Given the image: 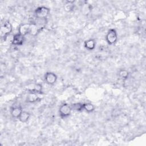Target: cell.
Returning a JSON list of instances; mask_svg holds the SVG:
<instances>
[{
  "mask_svg": "<svg viewBox=\"0 0 146 146\" xmlns=\"http://www.w3.org/2000/svg\"><path fill=\"white\" fill-rule=\"evenodd\" d=\"M42 85L39 83H37L34 86L32 90H30V91H29V92H36L38 94H40L42 92Z\"/></svg>",
  "mask_w": 146,
  "mask_h": 146,
  "instance_id": "2e32d148",
  "label": "cell"
},
{
  "mask_svg": "<svg viewBox=\"0 0 146 146\" xmlns=\"http://www.w3.org/2000/svg\"><path fill=\"white\" fill-rule=\"evenodd\" d=\"M33 23L36 25L39 31H40L43 28L45 27L47 23V20L46 18H36V19Z\"/></svg>",
  "mask_w": 146,
  "mask_h": 146,
  "instance_id": "9c48e42d",
  "label": "cell"
},
{
  "mask_svg": "<svg viewBox=\"0 0 146 146\" xmlns=\"http://www.w3.org/2000/svg\"><path fill=\"white\" fill-rule=\"evenodd\" d=\"M50 13V9L44 6L38 7L35 10V15L36 18H46Z\"/></svg>",
  "mask_w": 146,
  "mask_h": 146,
  "instance_id": "7a4b0ae2",
  "label": "cell"
},
{
  "mask_svg": "<svg viewBox=\"0 0 146 146\" xmlns=\"http://www.w3.org/2000/svg\"><path fill=\"white\" fill-rule=\"evenodd\" d=\"M72 110L76 111H81L83 110V104L81 103H76L71 104Z\"/></svg>",
  "mask_w": 146,
  "mask_h": 146,
  "instance_id": "5bb4252c",
  "label": "cell"
},
{
  "mask_svg": "<svg viewBox=\"0 0 146 146\" xmlns=\"http://www.w3.org/2000/svg\"><path fill=\"white\" fill-rule=\"evenodd\" d=\"M25 41V36L18 33L14 35L12 39V44L15 46H21L23 44Z\"/></svg>",
  "mask_w": 146,
  "mask_h": 146,
  "instance_id": "8992f818",
  "label": "cell"
},
{
  "mask_svg": "<svg viewBox=\"0 0 146 146\" xmlns=\"http://www.w3.org/2000/svg\"><path fill=\"white\" fill-rule=\"evenodd\" d=\"M119 76L121 78H122L123 79H127L128 78V77L129 72L126 70L122 69V70H120L119 71Z\"/></svg>",
  "mask_w": 146,
  "mask_h": 146,
  "instance_id": "e0dca14e",
  "label": "cell"
},
{
  "mask_svg": "<svg viewBox=\"0 0 146 146\" xmlns=\"http://www.w3.org/2000/svg\"><path fill=\"white\" fill-rule=\"evenodd\" d=\"M39 30L36 25L34 23H30V32L29 34L33 36H36L39 33Z\"/></svg>",
  "mask_w": 146,
  "mask_h": 146,
  "instance_id": "4fadbf2b",
  "label": "cell"
},
{
  "mask_svg": "<svg viewBox=\"0 0 146 146\" xmlns=\"http://www.w3.org/2000/svg\"><path fill=\"white\" fill-rule=\"evenodd\" d=\"M40 100L39 94L34 92H29L26 97V102L29 103H34Z\"/></svg>",
  "mask_w": 146,
  "mask_h": 146,
  "instance_id": "52a82bcc",
  "label": "cell"
},
{
  "mask_svg": "<svg viewBox=\"0 0 146 146\" xmlns=\"http://www.w3.org/2000/svg\"><path fill=\"white\" fill-rule=\"evenodd\" d=\"M72 111V108L71 106L67 104H62L59 108V115L61 117L64 118L68 116Z\"/></svg>",
  "mask_w": 146,
  "mask_h": 146,
  "instance_id": "277c9868",
  "label": "cell"
},
{
  "mask_svg": "<svg viewBox=\"0 0 146 146\" xmlns=\"http://www.w3.org/2000/svg\"><path fill=\"white\" fill-rule=\"evenodd\" d=\"M30 117V114L29 112L26 111H22L21 115L19 117V120L22 123H26L28 121Z\"/></svg>",
  "mask_w": 146,
  "mask_h": 146,
  "instance_id": "7c38bea8",
  "label": "cell"
},
{
  "mask_svg": "<svg viewBox=\"0 0 146 146\" xmlns=\"http://www.w3.org/2000/svg\"><path fill=\"white\" fill-rule=\"evenodd\" d=\"M106 39L109 44H113L116 43L117 39V35L116 30L113 29L108 30L106 36Z\"/></svg>",
  "mask_w": 146,
  "mask_h": 146,
  "instance_id": "3957f363",
  "label": "cell"
},
{
  "mask_svg": "<svg viewBox=\"0 0 146 146\" xmlns=\"http://www.w3.org/2000/svg\"><path fill=\"white\" fill-rule=\"evenodd\" d=\"M83 110L88 112H91L95 110V106L91 103L83 104Z\"/></svg>",
  "mask_w": 146,
  "mask_h": 146,
  "instance_id": "9a60e30c",
  "label": "cell"
},
{
  "mask_svg": "<svg viewBox=\"0 0 146 146\" xmlns=\"http://www.w3.org/2000/svg\"><path fill=\"white\" fill-rule=\"evenodd\" d=\"M95 45H96V42L92 39H88L85 41L84 42V47L88 50H92L93 49H94Z\"/></svg>",
  "mask_w": 146,
  "mask_h": 146,
  "instance_id": "8fae6325",
  "label": "cell"
},
{
  "mask_svg": "<svg viewBox=\"0 0 146 146\" xmlns=\"http://www.w3.org/2000/svg\"><path fill=\"white\" fill-rule=\"evenodd\" d=\"M12 25L9 21H5L2 25L1 27V36L5 40L9 34L12 31Z\"/></svg>",
  "mask_w": 146,
  "mask_h": 146,
  "instance_id": "6da1fadb",
  "label": "cell"
},
{
  "mask_svg": "<svg viewBox=\"0 0 146 146\" xmlns=\"http://www.w3.org/2000/svg\"><path fill=\"white\" fill-rule=\"evenodd\" d=\"M44 79L47 84L52 85L56 82L57 80V76L53 72H47L45 75Z\"/></svg>",
  "mask_w": 146,
  "mask_h": 146,
  "instance_id": "5b68a950",
  "label": "cell"
},
{
  "mask_svg": "<svg viewBox=\"0 0 146 146\" xmlns=\"http://www.w3.org/2000/svg\"><path fill=\"white\" fill-rule=\"evenodd\" d=\"M30 28V23H23L19 26L18 29L19 33L23 36L29 34Z\"/></svg>",
  "mask_w": 146,
  "mask_h": 146,
  "instance_id": "ba28073f",
  "label": "cell"
},
{
  "mask_svg": "<svg viewBox=\"0 0 146 146\" xmlns=\"http://www.w3.org/2000/svg\"><path fill=\"white\" fill-rule=\"evenodd\" d=\"M22 111V108L21 106H17L12 108L11 111V114L13 117L19 118Z\"/></svg>",
  "mask_w": 146,
  "mask_h": 146,
  "instance_id": "30bf717a",
  "label": "cell"
}]
</instances>
